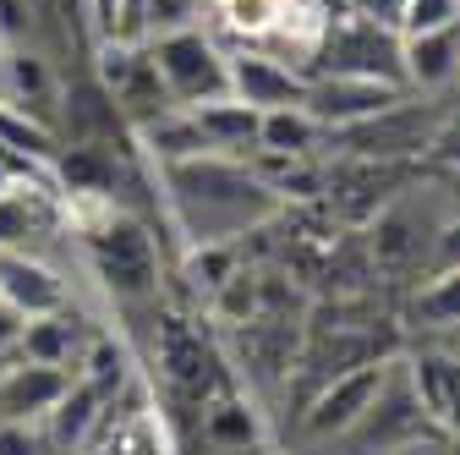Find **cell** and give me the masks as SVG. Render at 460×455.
I'll return each mask as SVG.
<instances>
[{"label": "cell", "instance_id": "cell-1", "mask_svg": "<svg viewBox=\"0 0 460 455\" xmlns=\"http://www.w3.org/2000/svg\"><path fill=\"white\" fill-rule=\"evenodd\" d=\"M159 187L170 203V219L192 247H230L236 236L269 225L285 198L258 176L247 159H230V154H198L181 165H164L159 170Z\"/></svg>", "mask_w": 460, "mask_h": 455}, {"label": "cell", "instance_id": "cell-2", "mask_svg": "<svg viewBox=\"0 0 460 455\" xmlns=\"http://www.w3.org/2000/svg\"><path fill=\"white\" fill-rule=\"evenodd\" d=\"M460 219V203L444 209V187H400L367 225V247H373V263L400 274V269H417V263H433L438 269V242L444 231Z\"/></svg>", "mask_w": 460, "mask_h": 455}, {"label": "cell", "instance_id": "cell-3", "mask_svg": "<svg viewBox=\"0 0 460 455\" xmlns=\"http://www.w3.org/2000/svg\"><path fill=\"white\" fill-rule=\"evenodd\" d=\"M83 242H88V269L99 274V286L121 308L154 302V291H159V247L127 209L110 214L104 225H93Z\"/></svg>", "mask_w": 460, "mask_h": 455}, {"label": "cell", "instance_id": "cell-4", "mask_svg": "<svg viewBox=\"0 0 460 455\" xmlns=\"http://www.w3.org/2000/svg\"><path fill=\"white\" fill-rule=\"evenodd\" d=\"M313 72H334V77H373V83H394L406 88V72H400V33L362 17V12H334L329 33L318 44ZM307 72V77H313Z\"/></svg>", "mask_w": 460, "mask_h": 455}, {"label": "cell", "instance_id": "cell-5", "mask_svg": "<svg viewBox=\"0 0 460 455\" xmlns=\"http://www.w3.org/2000/svg\"><path fill=\"white\" fill-rule=\"evenodd\" d=\"M143 49H148V67L159 72V83H164V94H170L176 110H198V104L230 94L225 88V49H219V39L208 28L176 33V39H154Z\"/></svg>", "mask_w": 460, "mask_h": 455}, {"label": "cell", "instance_id": "cell-6", "mask_svg": "<svg viewBox=\"0 0 460 455\" xmlns=\"http://www.w3.org/2000/svg\"><path fill=\"white\" fill-rule=\"evenodd\" d=\"M438 116H444L438 104H411V99H400V104L384 110V116H367V121H357V127H340V132H329V138L340 143L345 159L406 165V159L428 154V138H433Z\"/></svg>", "mask_w": 460, "mask_h": 455}, {"label": "cell", "instance_id": "cell-7", "mask_svg": "<svg viewBox=\"0 0 460 455\" xmlns=\"http://www.w3.org/2000/svg\"><path fill=\"white\" fill-rule=\"evenodd\" d=\"M154 362L164 368V384L176 389V395H187V401L214 406V401H225V395H230V384H225V373H219L225 362L214 357V346L203 340V329H192V324L176 318V313H159Z\"/></svg>", "mask_w": 460, "mask_h": 455}, {"label": "cell", "instance_id": "cell-8", "mask_svg": "<svg viewBox=\"0 0 460 455\" xmlns=\"http://www.w3.org/2000/svg\"><path fill=\"white\" fill-rule=\"evenodd\" d=\"M411 99L406 88L394 83H373V77H334V72H313L307 77V99L302 110L323 127V132H340V127H357L367 116H384L389 104Z\"/></svg>", "mask_w": 460, "mask_h": 455}, {"label": "cell", "instance_id": "cell-9", "mask_svg": "<svg viewBox=\"0 0 460 455\" xmlns=\"http://www.w3.org/2000/svg\"><path fill=\"white\" fill-rule=\"evenodd\" d=\"M384 379H389V362H367V368H351V373L323 379V389L313 395L307 412H302V433L307 439H345V433L362 423V412L378 401Z\"/></svg>", "mask_w": 460, "mask_h": 455}, {"label": "cell", "instance_id": "cell-10", "mask_svg": "<svg viewBox=\"0 0 460 455\" xmlns=\"http://www.w3.org/2000/svg\"><path fill=\"white\" fill-rule=\"evenodd\" d=\"M225 88L236 104L258 110V116H269V110H291L307 99V77L296 67L274 61V55L263 49H230L225 55Z\"/></svg>", "mask_w": 460, "mask_h": 455}, {"label": "cell", "instance_id": "cell-11", "mask_svg": "<svg viewBox=\"0 0 460 455\" xmlns=\"http://www.w3.org/2000/svg\"><path fill=\"white\" fill-rule=\"evenodd\" d=\"M66 274L39 253H0V308H12L22 324L49 318L66 308Z\"/></svg>", "mask_w": 460, "mask_h": 455}, {"label": "cell", "instance_id": "cell-12", "mask_svg": "<svg viewBox=\"0 0 460 455\" xmlns=\"http://www.w3.org/2000/svg\"><path fill=\"white\" fill-rule=\"evenodd\" d=\"M72 389L66 368H39L22 362L17 352L0 362V423H44L49 406Z\"/></svg>", "mask_w": 460, "mask_h": 455}, {"label": "cell", "instance_id": "cell-13", "mask_svg": "<svg viewBox=\"0 0 460 455\" xmlns=\"http://www.w3.org/2000/svg\"><path fill=\"white\" fill-rule=\"evenodd\" d=\"M400 368H406V384L417 395L422 417L449 433V417H455V401H460V357L444 352V346H422L411 357H400Z\"/></svg>", "mask_w": 460, "mask_h": 455}, {"label": "cell", "instance_id": "cell-14", "mask_svg": "<svg viewBox=\"0 0 460 455\" xmlns=\"http://www.w3.org/2000/svg\"><path fill=\"white\" fill-rule=\"evenodd\" d=\"M400 72H406V94H449L460 77V28L400 39Z\"/></svg>", "mask_w": 460, "mask_h": 455}, {"label": "cell", "instance_id": "cell-15", "mask_svg": "<svg viewBox=\"0 0 460 455\" xmlns=\"http://www.w3.org/2000/svg\"><path fill=\"white\" fill-rule=\"evenodd\" d=\"M192 121H198V132H203V143H208V154H230V159H247L252 148H258V110H247V104H236V99H208V104H198L192 110Z\"/></svg>", "mask_w": 460, "mask_h": 455}, {"label": "cell", "instance_id": "cell-16", "mask_svg": "<svg viewBox=\"0 0 460 455\" xmlns=\"http://www.w3.org/2000/svg\"><path fill=\"white\" fill-rule=\"evenodd\" d=\"M214 6L208 0H137L127 17V39L154 44V39H176V33H198L208 28Z\"/></svg>", "mask_w": 460, "mask_h": 455}, {"label": "cell", "instance_id": "cell-17", "mask_svg": "<svg viewBox=\"0 0 460 455\" xmlns=\"http://www.w3.org/2000/svg\"><path fill=\"white\" fill-rule=\"evenodd\" d=\"M132 143L164 170V165H181V159H198V154H208V143H203V132H198V121H192V110H164L159 121H148V127H137L132 132Z\"/></svg>", "mask_w": 460, "mask_h": 455}, {"label": "cell", "instance_id": "cell-18", "mask_svg": "<svg viewBox=\"0 0 460 455\" xmlns=\"http://www.w3.org/2000/svg\"><path fill=\"white\" fill-rule=\"evenodd\" d=\"M329 132L307 116V110L291 104V110H269V116L258 121V148L252 154H269V159H313V148Z\"/></svg>", "mask_w": 460, "mask_h": 455}, {"label": "cell", "instance_id": "cell-19", "mask_svg": "<svg viewBox=\"0 0 460 455\" xmlns=\"http://www.w3.org/2000/svg\"><path fill=\"white\" fill-rule=\"evenodd\" d=\"M99 417H104V395L88 389L83 379H72V389H66L61 401L49 406V417H44V439H49L55 450H72V444H83L88 433H99Z\"/></svg>", "mask_w": 460, "mask_h": 455}, {"label": "cell", "instance_id": "cell-20", "mask_svg": "<svg viewBox=\"0 0 460 455\" xmlns=\"http://www.w3.org/2000/svg\"><path fill=\"white\" fill-rule=\"evenodd\" d=\"M77 313H49V318H28L22 335H17V357L22 362H39V368H66L77 357Z\"/></svg>", "mask_w": 460, "mask_h": 455}, {"label": "cell", "instance_id": "cell-21", "mask_svg": "<svg viewBox=\"0 0 460 455\" xmlns=\"http://www.w3.org/2000/svg\"><path fill=\"white\" fill-rule=\"evenodd\" d=\"M0 72H6V94H0V99L17 104V110H33V116L44 121V99L55 94L44 55L28 49V44H6V49H0Z\"/></svg>", "mask_w": 460, "mask_h": 455}, {"label": "cell", "instance_id": "cell-22", "mask_svg": "<svg viewBox=\"0 0 460 455\" xmlns=\"http://www.w3.org/2000/svg\"><path fill=\"white\" fill-rule=\"evenodd\" d=\"M0 154H12L17 165H33V170H49V159L61 154V143H55L49 121H39L28 110L0 99Z\"/></svg>", "mask_w": 460, "mask_h": 455}, {"label": "cell", "instance_id": "cell-23", "mask_svg": "<svg viewBox=\"0 0 460 455\" xmlns=\"http://www.w3.org/2000/svg\"><path fill=\"white\" fill-rule=\"evenodd\" d=\"M203 444L208 450H258L263 444V423L242 395H225V401L203 406Z\"/></svg>", "mask_w": 460, "mask_h": 455}, {"label": "cell", "instance_id": "cell-24", "mask_svg": "<svg viewBox=\"0 0 460 455\" xmlns=\"http://www.w3.org/2000/svg\"><path fill=\"white\" fill-rule=\"evenodd\" d=\"M411 313L428 329H460V263H449V269H438L428 280V291H417Z\"/></svg>", "mask_w": 460, "mask_h": 455}, {"label": "cell", "instance_id": "cell-25", "mask_svg": "<svg viewBox=\"0 0 460 455\" xmlns=\"http://www.w3.org/2000/svg\"><path fill=\"white\" fill-rule=\"evenodd\" d=\"M127 368H132V362H127V346H121V340H115V335H93V346H88V357H83V384L99 389L104 401H110V395L127 384Z\"/></svg>", "mask_w": 460, "mask_h": 455}, {"label": "cell", "instance_id": "cell-26", "mask_svg": "<svg viewBox=\"0 0 460 455\" xmlns=\"http://www.w3.org/2000/svg\"><path fill=\"white\" fill-rule=\"evenodd\" d=\"M449 28H460V0H406V6H400V22H394L400 39L449 33Z\"/></svg>", "mask_w": 460, "mask_h": 455}, {"label": "cell", "instance_id": "cell-27", "mask_svg": "<svg viewBox=\"0 0 460 455\" xmlns=\"http://www.w3.org/2000/svg\"><path fill=\"white\" fill-rule=\"evenodd\" d=\"M422 159H433V165H444V170H455V176H460V104H449L444 116H438Z\"/></svg>", "mask_w": 460, "mask_h": 455}, {"label": "cell", "instance_id": "cell-28", "mask_svg": "<svg viewBox=\"0 0 460 455\" xmlns=\"http://www.w3.org/2000/svg\"><path fill=\"white\" fill-rule=\"evenodd\" d=\"M44 423H0V455H44Z\"/></svg>", "mask_w": 460, "mask_h": 455}, {"label": "cell", "instance_id": "cell-29", "mask_svg": "<svg viewBox=\"0 0 460 455\" xmlns=\"http://www.w3.org/2000/svg\"><path fill=\"white\" fill-rule=\"evenodd\" d=\"M384 455H449V444H444V433H422V439L400 444V450H384Z\"/></svg>", "mask_w": 460, "mask_h": 455}, {"label": "cell", "instance_id": "cell-30", "mask_svg": "<svg viewBox=\"0 0 460 455\" xmlns=\"http://www.w3.org/2000/svg\"><path fill=\"white\" fill-rule=\"evenodd\" d=\"M17 335H22V318H17L12 308H0V362L17 352Z\"/></svg>", "mask_w": 460, "mask_h": 455}, {"label": "cell", "instance_id": "cell-31", "mask_svg": "<svg viewBox=\"0 0 460 455\" xmlns=\"http://www.w3.org/2000/svg\"><path fill=\"white\" fill-rule=\"evenodd\" d=\"M28 6H33V17H49V6H55V0H28Z\"/></svg>", "mask_w": 460, "mask_h": 455}, {"label": "cell", "instance_id": "cell-32", "mask_svg": "<svg viewBox=\"0 0 460 455\" xmlns=\"http://www.w3.org/2000/svg\"><path fill=\"white\" fill-rule=\"evenodd\" d=\"M449 94H455V104H460V77H455V88H449Z\"/></svg>", "mask_w": 460, "mask_h": 455}, {"label": "cell", "instance_id": "cell-33", "mask_svg": "<svg viewBox=\"0 0 460 455\" xmlns=\"http://www.w3.org/2000/svg\"><path fill=\"white\" fill-rule=\"evenodd\" d=\"M208 6H219V0H208Z\"/></svg>", "mask_w": 460, "mask_h": 455}]
</instances>
